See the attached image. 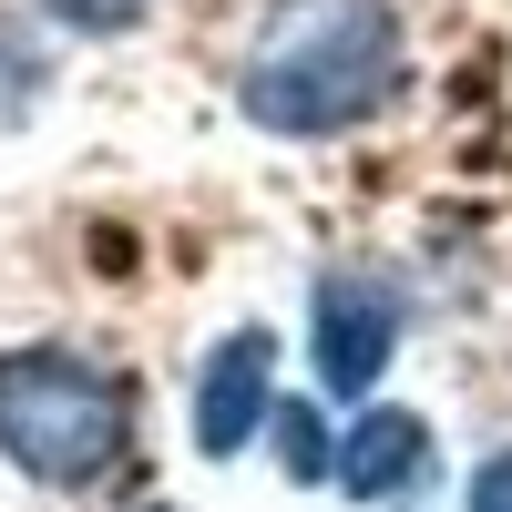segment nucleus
<instances>
[{"label":"nucleus","mask_w":512,"mask_h":512,"mask_svg":"<svg viewBox=\"0 0 512 512\" xmlns=\"http://www.w3.org/2000/svg\"><path fill=\"white\" fill-rule=\"evenodd\" d=\"M41 11H52L62 31H93V41H113V31H134L154 0H41Z\"/></svg>","instance_id":"6e6552de"},{"label":"nucleus","mask_w":512,"mask_h":512,"mask_svg":"<svg viewBox=\"0 0 512 512\" xmlns=\"http://www.w3.org/2000/svg\"><path fill=\"white\" fill-rule=\"evenodd\" d=\"M0 461L41 492H93L134 461V379L93 349H0Z\"/></svg>","instance_id":"f03ea898"},{"label":"nucleus","mask_w":512,"mask_h":512,"mask_svg":"<svg viewBox=\"0 0 512 512\" xmlns=\"http://www.w3.org/2000/svg\"><path fill=\"white\" fill-rule=\"evenodd\" d=\"M410 338V287H390L379 267H328L318 308H308V349H318V390L328 400H369L390 379Z\"/></svg>","instance_id":"7ed1b4c3"},{"label":"nucleus","mask_w":512,"mask_h":512,"mask_svg":"<svg viewBox=\"0 0 512 512\" xmlns=\"http://www.w3.org/2000/svg\"><path fill=\"white\" fill-rule=\"evenodd\" d=\"M267 420H277V338L267 328H226L216 359H205V379H195V451L236 461Z\"/></svg>","instance_id":"20e7f679"},{"label":"nucleus","mask_w":512,"mask_h":512,"mask_svg":"<svg viewBox=\"0 0 512 512\" xmlns=\"http://www.w3.org/2000/svg\"><path fill=\"white\" fill-rule=\"evenodd\" d=\"M277 441H287V472H297V482H328V472H338V451H328V431H318L308 400L277 410Z\"/></svg>","instance_id":"0eeeda50"},{"label":"nucleus","mask_w":512,"mask_h":512,"mask_svg":"<svg viewBox=\"0 0 512 512\" xmlns=\"http://www.w3.org/2000/svg\"><path fill=\"white\" fill-rule=\"evenodd\" d=\"M461 512H512V451H492L482 472H472V492H461Z\"/></svg>","instance_id":"1a4fd4ad"},{"label":"nucleus","mask_w":512,"mask_h":512,"mask_svg":"<svg viewBox=\"0 0 512 512\" xmlns=\"http://www.w3.org/2000/svg\"><path fill=\"white\" fill-rule=\"evenodd\" d=\"M338 502H400L431 482V420L420 410H359L338 431Z\"/></svg>","instance_id":"39448f33"},{"label":"nucleus","mask_w":512,"mask_h":512,"mask_svg":"<svg viewBox=\"0 0 512 512\" xmlns=\"http://www.w3.org/2000/svg\"><path fill=\"white\" fill-rule=\"evenodd\" d=\"M41 93H52V52H41V41L0 11V123H21Z\"/></svg>","instance_id":"423d86ee"},{"label":"nucleus","mask_w":512,"mask_h":512,"mask_svg":"<svg viewBox=\"0 0 512 512\" xmlns=\"http://www.w3.org/2000/svg\"><path fill=\"white\" fill-rule=\"evenodd\" d=\"M400 93V11L390 0H267L236 62V113L277 144H328L379 123Z\"/></svg>","instance_id":"f257e3e1"}]
</instances>
